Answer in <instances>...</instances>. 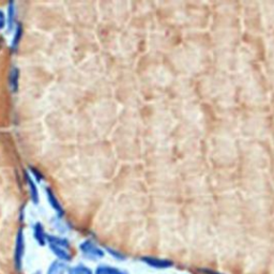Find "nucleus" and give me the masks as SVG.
<instances>
[{"mask_svg": "<svg viewBox=\"0 0 274 274\" xmlns=\"http://www.w3.org/2000/svg\"><path fill=\"white\" fill-rule=\"evenodd\" d=\"M18 79H19V70L17 68H12L11 72L9 75V85L10 89L13 94L18 90Z\"/></svg>", "mask_w": 274, "mask_h": 274, "instance_id": "1a4fd4ad", "label": "nucleus"}, {"mask_svg": "<svg viewBox=\"0 0 274 274\" xmlns=\"http://www.w3.org/2000/svg\"><path fill=\"white\" fill-rule=\"evenodd\" d=\"M34 235H35V239L37 240V242L39 243L40 246L43 247L45 246L46 243V233L44 231V228L42 226L41 223H37V224L35 225L34 227Z\"/></svg>", "mask_w": 274, "mask_h": 274, "instance_id": "0eeeda50", "label": "nucleus"}, {"mask_svg": "<svg viewBox=\"0 0 274 274\" xmlns=\"http://www.w3.org/2000/svg\"><path fill=\"white\" fill-rule=\"evenodd\" d=\"M68 274H94V273L88 267L84 265H77L75 267L69 268Z\"/></svg>", "mask_w": 274, "mask_h": 274, "instance_id": "f8f14e48", "label": "nucleus"}, {"mask_svg": "<svg viewBox=\"0 0 274 274\" xmlns=\"http://www.w3.org/2000/svg\"><path fill=\"white\" fill-rule=\"evenodd\" d=\"M95 274H129L127 271H123L110 266H99L96 269Z\"/></svg>", "mask_w": 274, "mask_h": 274, "instance_id": "9d476101", "label": "nucleus"}, {"mask_svg": "<svg viewBox=\"0 0 274 274\" xmlns=\"http://www.w3.org/2000/svg\"><path fill=\"white\" fill-rule=\"evenodd\" d=\"M29 169L30 170H32V172H33V174L35 175V177H36V179H37V181H42V179H43V175L41 174V172H40L38 169H36L35 167H29Z\"/></svg>", "mask_w": 274, "mask_h": 274, "instance_id": "2eb2a0df", "label": "nucleus"}, {"mask_svg": "<svg viewBox=\"0 0 274 274\" xmlns=\"http://www.w3.org/2000/svg\"><path fill=\"white\" fill-rule=\"evenodd\" d=\"M67 270H69V268L65 261L55 260L48 267L47 274H65Z\"/></svg>", "mask_w": 274, "mask_h": 274, "instance_id": "423d86ee", "label": "nucleus"}, {"mask_svg": "<svg viewBox=\"0 0 274 274\" xmlns=\"http://www.w3.org/2000/svg\"><path fill=\"white\" fill-rule=\"evenodd\" d=\"M25 252V241H24V233L23 230L19 229L16 237V245H15V252H14V263L17 271L22 270V262L23 256Z\"/></svg>", "mask_w": 274, "mask_h": 274, "instance_id": "7ed1b4c3", "label": "nucleus"}, {"mask_svg": "<svg viewBox=\"0 0 274 274\" xmlns=\"http://www.w3.org/2000/svg\"><path fill=\"white\" fill-rule=\"evenodd\" d=\"M107 251L109 252L110 255H113V256H114L115 258H117L118 260H124V259H126V256L123 255V254L119 253V252H116V251L111 250V249H107Z\"/></svg>", "mask_w": 274, "mask_h": 274, "instance_id": "4468645a", "label": "nucleus"}, {"mask_svg": "<svg viewBox=\"0 0 274 274\" xmlns=\"http://www.w3.org/2000/svg\"><path fill=\"white\" fill-rule=\"evenodd\" d=\"M45 192H46L47 199H48V201H49L50 206H52L53 209L58 213V216H59V217H63V216H64V209H63L62 205H60V202L58 201V199L56 198V196H55V194L53 193V191L50 190L49 188H46Z\"/></svg>", "mask_w": 274, "mask_h": 274, "instance_id": "39448f33", "label": "nucleus"}, {"mask_svg": "<svg viewBox=\"0 0 274 274\" xmlns=\"http://www.w3.org/2000/svg\"><path fill=\"white\" fill-rule=\"evenodd\" d=\"M46 240L49 245V249L52 250V252L60 260L66 261V262L72 260V255H71L70 250H69L70 242L67 239L52 236V235H47Z\"/></svg>", "mask_w": 274, "mask_h": 274, "instance_id": "f257e3e1", "label": "nucleus"}, {"mask_svg": "<svg viewBox=\"0 0 274 274\" xmlns=\"http://www.w3.org/2000/svg\"><path fill=\"white\" fill-rule=\"evenodd\" d=\"M34 274H42V272H41V271H37V272H35Z\"/></svg>", "mask_w": 274, "mask_h": 274, "instance_id": "f3484780", "label": "nucleus"}, {"mask_svg": "<svg viewBox=\"0 0 274 274\" xmlns=\"http://www.w3.org/2000/svg\"><path fill=\"white\" fill-rule=\"evenodd\" d=\"M22 36H23V27H22V25H17L14 38L12 40V45H11V47H12L13 50H16L17 49L19 43H21Z\"/></svg>", "mask_w": 274, "mask_h": 274, "instance_id": "ddd939ff", "label": "nucleus"}, {"mask_svg": "<svg viewBox=\"0 0 274 274\" xmlns=\"http://www.w3.org/2000/svg\"><path fill=\"white\" fill-rule=\"evenodd\" d=\"M79 250L82 251V253L84 254V256L88 259H93V260H97L104 257L105 253L103 250H101L99 247H97L93 241L90 240H86L83 243H80L79 246Z\"/></svg>", "mask_w": 274, "mask_h": 274, "instance_id": "f03ea898", "label": "nucleus"}, {"mask_svg": "<svg viewBox=\"0 0 274 274\" xmlns=\"http://www.w3.org/2000/svg\"><path fill=\"white\" fill-rule=\"evenodd\" d=\"M25 177H26V181L28 184V187H29L30 197H32V200L34 201V204H38V202H39V192H38L37 186L35 185L33 178L28 175V172H25Z\"/></svg>", "mask_w": 274, "mask_h": 274, "instance_id": "6e6552de", "label": "nucleus"}, {"mask_svg": "<svg viewBox=\"0 0 274 274\" xmlns=\"http://www.w3.org/2000/svg\"><path fill=\"white\" fill-rule=\"evenodd\" d=\"M8 21H9V30H11L14 22H15V16H16V11H15V4L13 2L9 3L8 7Z\"/></svg>", "mask_w": 274, "mask_h": 274, "instance_id": "9b49d317", "label": "nucleus"}, {"mask_svg": "<svg viewBox=\"0 0 274 274\" xmlns=\"http://www.w3.org/2000/svg\"><path fill=\"white\" fill-rule=\"evenodd\" d=\"M140 260L145 262L146 265L156 268V269H168L174 266V262L168 259H162L158 257H151V256H145L141 257Z\"/></svg>", "mask_w": 274, "mask_h": 274, "instance_id": "20e7f679", "label": "nucleus"}, {"mask_svg": "<svg viewBox=\"0 0 274 274\" xmlns=\"http://www.w3.org/2000/svg\"><path fill=\"white\" fill-rule=\"evenodd\" d=\"M5 24H6V16L5 13L0 10V30L5 27Z\"/></svg>", "mask_w": 274, "mask_h": 274, "instance_id": "dca6fc26", "label": "nucleus"}]
</instances>
